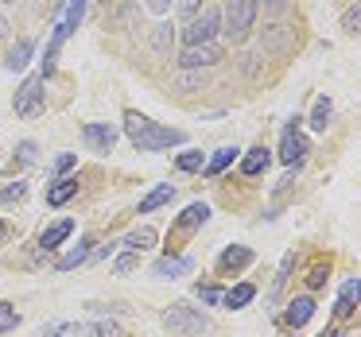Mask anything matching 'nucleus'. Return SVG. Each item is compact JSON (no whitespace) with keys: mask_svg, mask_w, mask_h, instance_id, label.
Returning a JSON list of instances; mask_svg holds the SVG:
<instances>
[{"mask_svg":"<svg viewBox=\"0 0 361 337\" xmlns=\"http://www.w3.org/2000/svg\"><path fill=\"white\" fill-rule=\"evenodd\" d=\"M288 43H291V27L272 24V27H264V32H260V47H264V51H283Z\"/></svg>","mask_w":361,"mask_h":337,"instance_id":"4be33fe9","label":"nucleus"},{"mask_svg":"<svg viewBox=\"0 0 361 337\" xmlns=\"http://www.w3.org/2000/svg\"><path fill=\"white\" fill-rule=\"evenodd\" d=\"M195 12H198V0H179V16L195 20Z\"/></svg>","mask_w":361,"mask_h":337,"instance_id":"79ce46f5","label":"nucleus"},{"mask_svg":"<svg viewBox=\"0 0 361 337\" xmlns=\"http://www.w3.org/2000/svg\"><path fill=\"white\" fill-rule=\"evenodd\" d=\"M32 55H35V43H32V39H20L16 47L8 51V58H4V66H8L12 74H16V70H24V66L32 63Z\"/></svg>","mask_w":361,"mask_h":337,"instance_id":"412c9836","label":"nucleus"},{"mask_svg":"<svg viewBox=\"0 0 361 337\" xmlns=\"http://www.w3.org/2000/svg\"><path fill=\"white\" fill-rule=\"evenodd\" d=\"M233 159H237V148H218V151H214V159H210V163L202 167V171H206V174H210V179H214V174H221V171H226L229 163H233Z\"/></svg>","mask_w":361,"mask_h":337,"instance_id":"393cba45","label":"nucleus"},{"mask_svg":"<svg viewBox=\"0 0 361 337\" xmlns=\"http://www.w3.org/2000/svg\"><path fill=\"white\" fill-rule=\"evenodd\" d=\"M190 272V260L187 256H159L156 264H152V275L156 279H179V275Z\"/></svg>","mask_w":361,"mask_h":337,"instance_id":"ddd939ff","label":"nucleus"},{"mask_svg":"<svg viewBox=\"0 0 361 337\" xmlns=\"http://www.w3.org/2000/svg\"><path fill=\"white\" fill-rule=\"evenodd\" d=\"M4 27H8V20H4V16H0V35H4Z\"/></svg>","mask_w":361,"mask_h":337,"instance_id":"c03bdc74","label":"nucleus"},{"mask_svg":"<svg viewBox=\"0 0 361 337\" xmlns=\"http://www.w3.org/2000/svg\"><path fill=\"white\" fill-rule=\"evenodd\" d=\"M82 136H86V144L94 151H102V155H109L113 144H117V128H113V125H86V128H82Z\"/></svg>","mask_w":361,"mask_h":337,"instance_id":"1a4fd4ad","label":"nucleus"},{"mask_svg":"<svg viewBox=\"0 0 361 337\" xmlns=\"http://www.w3.org/2000/svg\"><path fill=\"white\" fill-rule=\"evenodd\" d=\"M136 267H140V252H125V256L113 260V272L117 275H133Z\"/></svg>","mask_w":361,"mask_h":337,"instance_id":"c756f323","label":"nucleus"},{"mask_svg":"<svg viewBox=\"0 0 361 337\" xmlns=\"http://www.w3.org/2000/svg\"><path fill=\"white\" fill-rule=\"evenodd\" d=\"M252 298H257V287H252V283H237L233 291L221 295V303H226V310H241V306L252 303Z\"/></svg>","mask_w":361,"mask_h":337,"instance_id":"aec40b11","label":"nucleus"},{"mask_svg":"<svg viewBox=\"0 0 361 337\" xmlns=\"http://www.w3.org/2000/svg\"><path fill=\"white\" fill-rule=\"evenodd\" d=\"M291 264H295V256H291V252H288V256H283V264H280V272H276V283H272V291H268V298H272V303H276V298L283 295V287H288Z\"/></svg>","mask_w":361,"mask_h":337,"instance_id":"a878e982","label":"nucleus"},{"mask_svg":"<svg viewBox=\"0 0 361 337\" xmlns=\"http://www.w3.org/2000/svg\"><path fill=\"white\" fill-rule=\"evenodd\" d=\"M90 256H94V241H90V236H86V241H78V244H74V248L66 252V256L59 260L55 267H59V272H74V267H78V264H86Z\"/></svg>","mask_w":361,"mask_h":337,"instance_id":"dca6fc26","label":"nucleus"},{"mask_svg":"<svg viewBox=\"0 0 361 337\" xmlns=\"http://www.w3.org/2000/svg\"><path fill=\"white\" fill-rule=\"evenodd\" d=\"M206 221H210V205L206 202H190L187 210L179 213V221H175V233H195V229H202Z\"/></svg>","mask_w":361,"mask_h":337,"instance_id":"9d476101","label":"nucleus"},{"mask_svg":"<svg viewBox=\"0 0 361 337\" xmlns=\"http://www.w3.org/2000/svg\"><path fill=\"white\" fill-rule=\"evenodd\" d=\"M195 295H198V303H202V306H218L226 291H221V287H214V283H198V287H195Z\"/></svg>","mask_w":361,"mask_h":337,"instance_id":"c85d7f7f","label":"nucleus"},{"mask_svg":"<svg viewBox=\"0 0 361 337\" xmlns=\"http://www.w3.org/2000/svg\"><path fill=\"white\" fill-rule=\"evenodd\" d=\"M218 27H221V12L206 8L202 16H195L187 27H183V39H187V47H202V43H210L214 35H218Z\"/></svg>","mask_w":361,"mask_h":337,"instance_id":"39448f33","label":"nucleus"},{"mask_svg":"<svg viewBox=\"0 0 361 337\" xmlns=\"http://www.w3.org/2000/svg\"><path fill=\"white\" fill-rule=\"evenodd\" d=\"M175 89H183V94H190V89H206V74L202 70H183L179 78H175Z\"/></svg>","mask_w":361,"mask_h":337,"instance_id":"cd10ccee","label":"nucleus"},{"mask_svg":"<svg viewBox=\"0 0 361 337\" xmlns=\"http://www.w3.org/2000/svg\"><path fill=\"white\" fill-rule=\"evenodd\" d=\"M322 337H345V333H342V329H326Z\"/></svg>","mask_w":361,"mask_h":337,"instance_id":"37998d69","label":"nucleus"},{"mask_svg":"<svg viewBox=\"0 0 361 337\" xmlns=\"http://www.w3.org/2000/svg\"><path fill=\"white\" fill-rule=\"evenodd\" d=\"M311 314H314V298H291L288 303V310H283V326L288 329H299V326H307L311 322Z\"/></svg>","mask_w":361,"mask_h":337,"instance_id":"f8f14e48","label":"nucleus"},{"mask_svg":"<svg viewBox=\"0 0 361 337\" xmlns=\"http://www.w3.org/2000/svg\"><path fill=\"white\" fill-rule=\"evenodd\" d=\"M27 163H35V144L27 140V144H20V155L12 159V167L8 171H16V167H27Z\"/></svg>","mask_w":361,"mask_h":337,"instance_id":"f704fd0d","label":"nucleus"},{"mask_svg":"<svg viewBox=\"0 0 361 337\" xmlns=\"http://www.w3.org/2000/svg\"><path fill=\"white\" fill-rule=\"evenodd\" d=\"M164 326L171 329L175 337H198V333L210 329V322H206L198 310H190L187 303H175L171 310H164Z\"/></svg>","mask_w":361,"mask_h":337,"instance_id":"20e7f679","label":"nucleus"},{"mask_svg":"<svg viewBox=\"0 0 361 337\" xmlns=\"http://www.w3.org/2000/svg\"><path fill=\"white\" fill-rule=\"evenodd\" d=\"M175 167H179V171H202L206 159H202V151H183V155L175 159Z\"/></svg>","mask_w":361,"mask_h":337,"instance_id":"7c9ffc66","label":"nucleus"},{"mask_svg":"<svg viewBox=\"0 0 361 337\" xmlns=\"http://www.w3.org/2000/svg\"><path fill=\"white\" fill-rule=\"evenodd\" d=\"M330 117H334V105H330V97H314V109H311V117H307V125H311L314 132H326Z\"/></svg>","mask_w":361,"mask_h":337,"instance_id":"5701e85b","label":"nucleus"},{"mask_svg":"<svg viewBox=\"0 0 361 337\" xmlns=\"http://www.w3.org/2000/svg\"><path fill=\"white\" fill-rule=\"evenodd\" d=\"M16 326H20V314H16V306L0 303V333H8V329H16Z\"/></svg>","mask_w":361,"mask_h":337,"instance_id":"473e14b6","label":"nucleus"},{"mask_svg":"<svg viewBox=\"0 0 361 337\" xmlns=\"http://www.w3.org/2000/svg\"><path fill=\"white\" fill-rule=\"evenodd\" d=\"M71 233H74V221H71V217H66V221H55V225H51L47 233H43V241H39V256L55 252V248H59V244H63Z\"/></svg>","mask_w":361,"mask_h":337,"instance_id":"2eb2a0df","label":"nucleus"},{"mask_svg":"<svg viewBox=\"0 0 361 337\" xmlns=\"http://www.w3.org/2000/svg\"><path fill=\"white\" fill-rule=\"evenodd\" d=\"M357 298H361V279H345L342 291H338V303H334V318H350L357 310Z\"/></svg>","mask_w":361,"mask_h":337,"instance_id":"9b49d317","label":"nucleus"},{"mask_svg":"<svg viewBox=\"0 0 361 337\" xmlns=\"http://www.w3.org/2000/svg\"><path fill=\"white\" fill-rule=\"evenodd\" d=\"M342 27H345V32H357V27H361V8H357V4H350V8H345Z\"/></svg>","mask_w":361,"mask_h":337,"instance_id":"e433bc0d","label":"nucleus"},{"mask_svg":"<svg viewBox=\"0 0 361 337\" xmlns=\"http://www.w3.org/2000/svg\"><path fill=\"white\" fill-rule=\"evenodd\" d=\"M268 163H272V151H268V148H249V151L241 155V174L257 179V174L268 171Z\"/></svg>","mask_w":361,"mask_h":337,"instance_id":"4468645a","label":"nucleus"},{"mask_svg":"<svg viewBox=\"0 0 361 337\" xmlns=\"http://www.w3.org/2000/svg\"><path fill=\"white\" fill-rule=\"evenodd\" d=\"M252 20H257V0H226L221 27H226L229 43H245V35L252 32Z\"/></svg>","mask_w":361,"mask_h":337,"instance_id":"7ed1b4c3","label":"nucleus"},{"mask_svg":"<svg viewBox=\"0 0 361 337\" xmlns=\"http://www.w3.org/2000/svg\"><path fill=\"white\" fill-rule=\"evenodd\" d=\"M82 333H90V337H117L121 329H117V322H90V326H82Z\"/></svg>","mask_w":361,"mask_h":337,"instance_id":"2f4dec72","label":"nucleus"},{"mask_svg":"<svg viewBox=\"0 0 361 337\" xmlns=\"http://www.w3.org/2000/svg\"><path fill=\"white\" fill-rule=\"evenodd\" d=\"M74 163H78V155H74V151H66V155H59V159H55V171L63 174V171H71Z\"/></svg>","mask_w":361,"mask_h":337,"instance_id":"ea45409f","label":"nucleus"},{"mask_svg":"<svg viewBox=\"0 0 361 337\" xmlns=\"http://www.w3.org/2000/svg\"><path fill=\"white\" fill-rule=\"evenodd\" d=\"M125 136L133 140L136 151H167V148L187 144L183 128H164L156 120H148L144 113H125Z\"/></svg>","mask_w":361,"mask_h":337,"instance_id":"f257e3e1","label":"nucleus"},{"mask_svg":"<svg viewBox=\"0 0 361 337\" xmlns=\"http://www.w3.org/2000/svg\"><path fill=\"white\" fill-rule=\"evenodd\" d=\"M171 39H175L171 24H159V27H156V39H152V47H156L159 55H167V47H171Z\"/></svg>","mask_w":361,"mask_h":337,"instance_id":"72a5a7b5","label":"nucleus"},{"mask_svg":"<svg viewBox=\"0 0 361 337\" xmlns=\"http://www.w3.org/2000/svg\"><path fill=\"white\" fill-rule=\"evenodd\" d=\"M322 283H326V267H322V264H319V267H314V272H311V275H307V287H311V291H319V287H322Z\"/></svg>","mask_w":361,"mask_h":337,"instance_id":"4c0bfd02","label":"nucleus"},{"mask_svg":"<svg viewBox=\"0 0 361 337\" xmlns=\"http://www.w3.org/2000/svg\"><path fill=\"white\" fill-rule=\"evenodd\" d=\"M171 198H175V186H171V182H164V186H156V190H152V194L140 202V213H152V210H159V205H167Z\"/></svg>","mask_w":361,"mask_h":337,"instance_id":"b1692460","label":"nucleus"},{"mask_svg":"<svg viewBox=\"0 0 361 337\" xmlns=\"http://www.w3.org/2000/svg\"><path fill=\"white\" fill-rule=\"evenodd\" d=\"M221 63V51L214 43H202V47H183L179 66L183 70H202V66H218Z\"/></svg>","mask_w":361,"mask_h":337,"instance_id":"6e6552de","label":"nucleus"},{"mask_svg":"<svg viewBox=\"0 0 361 337\" xmlns=\"http://www.w3.org/2000/svg\"><path fill=\"white\" fill-rule=\"evenodd\" d=\"M24 194H27V182H12V186L0 190V202H20Z\"/></svg>","mask_w":361,"mask_h":337,"instance_id":"c9c22d12","label":"nucleus"},{"mask_svg":"<svg viewBox=\"0 0 361 337\" xmlns=\"http://www.w3.org/2000/svg\"><path fill=\"white\" fill-rule=\"evenodd\" d=\"M74 194H78V179H59L47 186V205H66Z\"/></svg>","mask_w":361,"mask_h":337,"instance_id":"6ab92c4d","label":"nucleus"},{"mask_svg":"<svg viewBox=\"0 0 361 337\" xmlns=\"http://www.w3.org/2000/svg\"><path fill=\"white\" fill-rule=\"evenodd\" d=\"M4 233H8V229H4V221H0V241H4Z\"/></svg>","mask_w":361,"mask_h":337,"instance_id":"a18cd8bd","label":"nucleus"},{"mask_svg":"<svg viewBox=\"0 0 361 337\" xmlns=\"http://www.w3.org/2000/svg\"><path fill=\"white\" fill-rule=\"evenodd\" d=\"M16 117H35V113H43V74H32V78H24V86L16 89Z\"/></svg>","mask_w":361,"mask_h":337,"instance_id":"423d86ee","label":"nucleus"},{"mask_svg":"<svg viewBox=\"0 0 361 337\" xmlns=\"http://www.w3.org/2000/svg\"><path fill=\"white\" fill-rule=\"evenodd\" d=\"M4 4H12V0H4Z\"/></svg>","mask_w":361,"mask_h":337,"instance_id":"49530a36","label":"nucleus"},{"mask_svg":"<svg viewBox=\"0 0 361 337\" xmlns=\"http://www.w3.org/2000/svg\"><path fill=\"white\" fill-rule=\"evenodd\" d=\"M307 151H311V148H307V140L299 136V117H295L288 128H283V136H280V159L288 167H299L307 159Z\"/></svg>","mask_w":361,"mask_h":337,"instance_id":"0eeeda50","label":"nucleus"},{"mask_svg":"<svg viewBox=\"0 0 361 337\" xmlns=\"http://www.w3.org/2000/svg\"><path fill=\"white\" fill-rule=\"evenodd\" d=\"M144 8L156 12V16H164V12H171V0H144Z\"/></svg>","mask_w":361,"mask_h":337,"instance_id":"a19ab883","label":"nucleus"},{"mask_svg":"<svg viewBox=\"0 0 361 337\" xmlns=\"http://www.w3.org/2000/svg\"><path fill=\"white\" fill-rule=\"evenodd\" d=\"M82 16H86V0H71V4H66V12L59 16V24H55V35H51V43H47V55H43V78H47V74L55 70V55H59V47H63V43L71 39L74 32H78Z\"/></svg>","mask_w":361,"mask_h":337,"instance_id":"f03ea898","label":"nucleus"},{"mask_svg":"<svg viewBox=\"0 0 361 337\" xmlns=\"http://www.w3.org/2000/svg\"><path fill=\"white\" fill-rule=\"evenodd\" d=\"M74 333H82L78 322H47L39 329V337H74Z\"/></svg>","mask_w":361,"mask_h":337,"instance_id":"bb28decb","label":"nucleus"},{"mask_svg":"<svg viewBox=\"0 0 361 337\" xmlns=\"http://www.w3.org/2000/svg\"><path fill=\"white\" fill-rule=\"evenodd\" d=\"M121 248H128V252H148V248H156V229H152V225L133 229V233L121 241Z\"/></svg>","mask_w":361,"mask_h":337,"instance_id":"f3484780","label":"nucleus"},{"mask_svg":"<svg viewBox=\"0 0 361 337\" xmlns=\"http://www.w3.org/2000/svg\"><path fill=\"white\" fill-rule=\"evenodd\" d=\"M252 264V252L245 248V244H233V248H226L218 256V267L221 272H237V267H249Z\"/></svg>","mask_w":361,"mask_h":337,"instance_id":"a211bd4d","label":"nucleus"},{"mask_svg":"<svg viewBox=\"0 0 361 337\" xmlns=\"http://www.w3.org/2000/svg\"><path fill=\"white\" fill-rule=\"evenodd\" d=\"M257 4H264L268 16H280V12H288V0H257Z\"/></svg>","mask_w":361,"mask_h":337,"instance_id":"58836bf2","label":"nucleus"}]
</instances>
